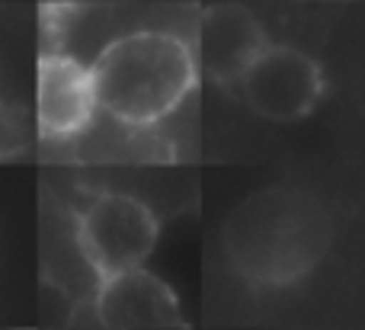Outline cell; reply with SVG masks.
Segmentation results:
<instances>
[{
  "label": "cell",
  "mask_w": 365,
  "mask_h": 330,
  "mask_svg": "<svg viewBox=\"0 0 365 330\" xmlns=\"http://www.w3.org/2000/svg\"><path fill=\"white\" fill-rule=\"evenodd\" d=\"M311 4H343V0H311Z\"/></svg>",
  "instance_id": "cell-10"
},
{
  "label": "cell",
  "mask_w": 365,
  "mask_h": 330,
  "mask_svg": "<svg viewBox=\"0 0 365 330\" xmlns=\"http://www.w3.org/2000/svg\"><path fill=\"white\" fill-rule=\"evenodd\" d=\"M61 330H119V327H106V324H96V321L93 324H81V321H74L71 327H61Z\"/></svg>",
  "instance_id": "cell-8"
},
{
  "label": "cell",
  "mask_w": 365,
  "mask_h": 330,
  "mask_svg": "<svg viewBox=\"0 0 365 330\" xmlns=\"http://www.w3.org/2000/svg\"><path fill=\"white\" fill-rule=\"evenodd\" d=\"M330 237L334 225L321 199L295 186H269L227 215L221 250L247 286L285 289L321 267Z\"/></svg>",
  "instance_id": "cell-1"
},
{
  "label": "cell",
  "mask_w": 365,
  "mask_h": 330,
  "mask_svg": "<svg viewBox=\"0 0 365 330\" xmlns=\"http://www.w3.org/2000/svg\"><path fill=\"white\" fill-rule=\"evenodd\" d=\"M83 4H122V0H83Z\"/></svg>",
  "instance_id": "cell-9"
},
{
  "label": "cell",
  "mask_w": 365,
  "mask_h": 330,
  "mask_svg": "<svg viewBox=\"0 0 365 330\" xmlns=\"http://www.w3.org/2000/svg\"><path fill=\"white\" fill-rule=\"evenodd\" d=\"M96 109L122 125H154L192 93L195 55L180 36L141 29L119 36L90 64Z\"/></svg>",
  "instance_id": "cell-2"
},
{
  "label": "cell",
  "mask_w": 365,
  "mask_h": 330,
  "mask_svg": "<svg viewBox=\"0 0 365 330\" xmlns=\"http://www.w3.org/2000/svg\"><path fill=\"white\" fill-rule=\"evenodd\" d=\"M74 241L87 267L103 276L141 267L158 244V218L141 199L125 192H100L77 215Z\"/></svg>",
  "instance_id": "cell-3"
},
{
  "label": "cell",
  "mask_w": 365,
  "mask_h": 330,
  "mask_svg": "<svg viewBox=\"0 0 365 330\" xmlns=\"http://www.w3.org/2000/svg\"><path fill=\"white\" fill-rule=\"evenodd\" d=\"M269 45L266 29L247 6L240 4H215L205 6L199 19L195 38V64L221 87L240 83L253 61Z\"/></svg>",
  "instance_id": "cell-6"
},
{
  "label": "cell",
  "mask_w": 365,
  "mask_h": 330,
  "mask_svg": "<svg viewBox=\"0 0 365 330\" xmlns=\"http://www.w3.org/2000/svg\"><path fill=\"white\" fill-rule=\"evenodd\" d=\"M96 113V93L90 68L74 55L48 51L38 58L36 83V122L42 138L64 141L81 135Z\"/></svg>",
  "instance_id": "cell-7"
},
{
  "label": "cell",
  "mask_w": 365,
  "mask_h": 330,
  "mask_svg": "<svg viewBox=\"0 0 365 330\" xmlns=\"http://www.w3.org/2000/svg\"><path fill=\"white\" fill-rule=\"evenodd\" d=\"M96 324L119 330H167L186 327L173 289L160 276L141 267L96 279L93 295Z\"/></svg>",
  "instance_id": "cell-5"
},
{
  "label": "cell",
  "mask_w": 365,
  "mask_h": 330,
  "mask_svg": "<svg viewBox=\"0 0 365 330\" xmlns=\"http://www.w3.org/2000/svg\"><path fill=\"white\" fill-rule=\"evenodd\" d=\"M253 113L272 122H298L317 106L324 93V74L304 51L289 45H266L263 55L240 77Z\"/></svg>",
  "instance_id": "cell-4"
}]
</instances>
